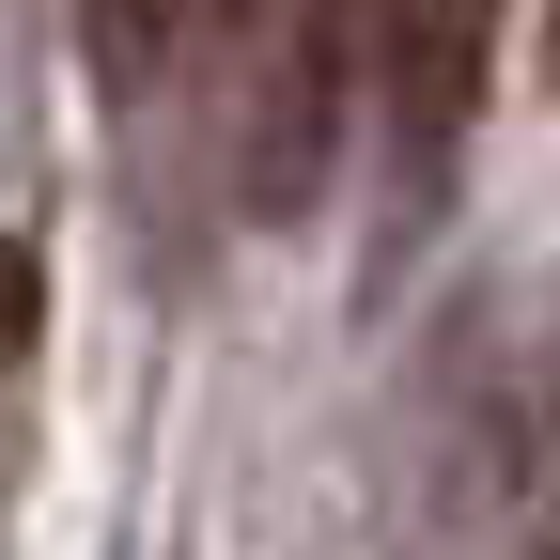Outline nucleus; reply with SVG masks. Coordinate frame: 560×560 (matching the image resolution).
<instances>
[{"label":"nucleus","instance_id":"4","mask_svg":"<svg viewBox=\"0 0 560 560\" xmlns=\"http://www.w3.org/2000/svg\"><path fill=\"white\" fill-rule=\"evenodd\" d=\"M32 327H47V265H32L16 234H0V374L32 359Z\"/></svg>","mask_w":560,"mask_h":560},{"label":"nucleus","instance_id":"2","mask_svg":"<svg viewBox=\"0 0 560 560\" xmlns=\"http://www.w3.org/2000/svg\"><path fill=\"white\" fill-rule=\"evenodd\" d=\"M219 16H234V0H79V32H94V79H109V94H140L187 32H219Z\"/></svg>","mask_w":560,"mask_h":560},{"label":"nucleus","instance_id":"1","mask_svg":"<svg viewBox=\"0 0 560 560\" xmlns=\"http://www.w3.org/2000/svg\"><path fill=\"white\" fill-rule=\"evenodd\" d=\"M342 16V62L389 94V140L420 172L467 140V109H482V47H499V0H327Z\"/></svg>","mask_w":560,"mask_h":560},{"label":"nucleus","instance_id":"3","mask_svg":"<svg viewBox=\"0 0 560 560\" xmlns=\"http://www.w3.org/2000/svg\"><path fill=\"white\" fill-rule=\"evenodd\" d=\"M514 529H529V560H560V359H545L529 436H514Z\"/></svg>","mask_w":560,"mask_h":560}]
</instances>
